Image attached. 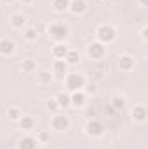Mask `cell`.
Masks as SVG:
<instances>
[{
  "label": "cell",
  "instance_id": "obj_2",
  "mask_svg": "<svg viewBox=\"0 0 148 149\" xmlns=\"http://www.w3.org/2000/svg\"><path fill=\"white\" fill-rule=\"evenodd\" d=\"M63 80H65V90H66L68 94L77 92V90H82V88L85 87V83H87L85 74L78 73V71H72V73H68Z\"/></svg>",
  "mask_w": 148,
  "mask_h": 149
},
{
  "label": "cell",
  "instance_id": "obj_6",
  "mask_svg": "<svg viewBox=\"0 0 148 149\" xmlns=\"http://www.w3.org/2000/svg\"><path fill=\"white\" fill-rule=\"evenodd\" d=\"M85 54H87V57L92 59V61H101V59L106 56V45H103V43H99L98 40H94V42L87 43Z\"/></svg>",
  "mask_w": 148,
  "mask_h": 149
},
{
  "label": "cell",
  "instance_id": "obj_29",
  "mask_svg": "<svg viewBox=\"0 0 148 149\" xmlns=\"http://www.w3.org/2000/svg\"><path fill=\"white\" fill-rule=\"evenodd\" d=\"M115 109H113V108H111L110 104H106V106H105V114H115Z\"/></svg>",
  "mask_w": 148,
  "mask_h": 149
},
{
  "label": "cell",
  "instance_id": "obj_10",
  "mask_svg": "<svg viewBox=\"0 0 148 149\" xmlns=\"http://www.w3.org/2000/svg\"><path fill=\"white\" fill-rule=\"evenodd\" d=\"M131 118H132L134 123L143 125V123L148 120V109L143 106V104H136V106L131 109Z\"/></svg>",
  "mask_w": 148,
  "mask_h": 149
},
{
  "label": "cell",
  "instance_id": "obj_5",
  "mask_svg": "<svg viewBox=\"0 0 148 149\" xmlns=\"http://www.w3.org/2000/svg\"><path fill=\"white\" fill-rule=\"evenodd\" d=\"M72 127V120L70 116H66L65 113H54L51 118V128L54 132H66Z\"/></svg>",
  "mask_w": 148,
  "mask_h": 149
},
{
  "label": "cell",
  "instance_id": "obj_31",
  "mask_svg": "<svg viewBox=\"0 0 148 149\" xmlns=\"http://www.w3.org/2000/svg\"><path fill=\"white\" fill-rule=\"evenodd\" d=\"M2 2H4L5 5H12V3H16L18 0H2Z\"/></svg>",
  "mask_w": 148,
  "mask_h": 149
},
{
  "label": "cell",
  "instance_id": "obj_8",
  "mask_svg": "<svg viewBox=\"0 0 148 149\" xmlns=\"http://www.w3.org/2000/svg\"><path fill=\"white\" fill-rule=\"evenodd\" d=\"M16 49H18V45H16V42L12 38H9V37L0 38V56L11 57V56L16 54Z\"/></svg>",
  "mask_w": 148,
  "mask_h": 149
},
{
  "label": "cell",
  "instance_id": "obj_23",
  "mask_svg": "<svg viewBox=\"0 0 148 149\" xmlns=\"http://www.w3.org/2000/svg\"><path fill=\"white\" fill-rule=\"evenodd\" d=\"M68 7H70V0H52V9L58 14L68 12Z\"/></svg>",
  "mask_w": 148,
  "mask_h": 149
},
{
  "label": "cell",
  "instance_id": "obj_20",
  "mask_svg": "<svg viewBox=\"0 0 148 149\" xmlns=\"http://www.w3.org/2000/svg\"><path fill=\"white\" fill-rule=\"evenodd\" d=\"M56 101H58V106H59V109H68V108H72V102H70V94L65 90V92H59L58 95H56Z\"/></svg>",
  "mask_w": 148,
  "mask_h": 149
},
{
  "label": "cell",
  "instance_id": "obj_11",
  "mask_svg": "<svg viewBox=\"0 0 148 149\" xmlns=\"http://www.w3.org/2000/svg\"><path fill=\"white\" fill-rule=\"evenodd\" d=\"M68 73H70V66L66 64L65 59H54V61H52V74H54V76L65 78Z\"/></svg>",
  "mask_w": 148,
  "mask_h": 149
},
{
  "label": "cell",
  "instance_id": "obj_18",
  "mask_svg": "<svg viewBox=\"0 0 148 149\" xmlns=\"http://www.w3.org/2000/svg\"><path fill=\"white\" fill-rule=\"evenodd\" d=\"M52 80H54L52 71H49V70H40V71H37V81L40 85H44V87L45 85H51Z\"/></svg>",
  "mask_w": 148,
  "mask_h": 149
},
{
  "label": "cell",
  "instance_id": "obj_14",
  "mask_svg": "<svg viewBox=\"0 0 148 149\" xmlns=\"http://www.w3.org/2000/svg\"><path fill=\"white\" fill-rule=\"evenodd\" d=\"M16 123H18L19 130H23V132H32V130L35 128V125H37L35 118H33V116H30V114H23Z\"/></svg>",
  "mask_w": 148,
  "mask_h": 149
},
{
  "label": "cell",
  "instance_id": "obj_12",
  "mask_svg": "<svg viewBox=\"0 0 148 149\" xmlns=\"http://www.w3.org/2000/svg\"><path fill=\"white\" fill-rule=\"evenodd\" d=\"M68 10H70L73 16H84V14L89 10V3H87V0H70Z\"/></svg>",
  "mask_w": 148,
  "mask_h": 149
},
{
  "label": "cell",
  "instance_id": "obj_1",
  "mask_svg": "<svg viewBox=\"0 0 148 149\" xmlns=\"http://www.w3.org/2000/svg\"><path fill=\"white\" fill-rule=\"evenodd\" d=\"M94 33H96V40L103 45H110L117 40V28L110 23H101Z\"/></svg>",
  "mask_w": 148,
  "mask_h": 149
},
{
  "label": "cell",
  "instance_id": "obj_30",
  "mask_svg": "<svg viewBox=\"0 0 148 149\" xmlns=\"http://www.w3.org/2000/svg\"><path fill=\"white\" fill-rule=\"evenodd\" d=\"M138 5H140V7H147L148 0H138Z\"/></svg>",
  "mask_w": 148,
  "mask_h": 149
},
{
  "label": "cell",
  "instance_id": "obj_25",
  "mask_svg": "<svg viewBox=\"0 0 148 149\" xmlns=\"http://www.w3.org/2000/svg\"><path fill=\"white\" fill-rule=\"evenodd\" d=\"M45 109L51 113V114H54V113H59V106H58V101H56V97H49L47 101H45Z\"/></svg>",
  "mask_w": 148,
  "mask_h": 149
},
{
  "label": "cell",
  "instance_id": "obj_13",
  "mask_svg": "<svg viewBox=\"0 0 148 149\" xmlns=\"http://www.w3.org/2000/svg\"><path fill=\"white\" fill-rule=\"evenodd\" d=\"M70 102H72V108L82 109V108H85V106H87V95L84 94V90L72 92V94H70Z\"/></svg>",
  "mask_w": 148,
  "mask_h": 149
},
{
  "label": "cell",
  "instance_id": "obj_17",
  "mask_svg": "<svg viewBox=\"0 0 148 149\" xmlns=\"http://www.w3.org/2000/svg\"><path fill=\"white\" fill-rule=\"evenodd\" d=\"M38 142L33 135H23L18 141V149H37Z\"/></svg>",
  "mask_w": 148,
  "mask_h": 149
},
{
  "label": "cell",
  "instance_id": "obj_15",
  "mask_svg": "<svg viewBox=\"0 0 148 149\" xmlns=\"http://www.w3.org/2000/svg\"><path fill=\"white\" fill-rule=\"evenodd\" d=\"M108 104H110L117 113H120V111H124V109L127 108V99H125V95H122V94H115V95L110 99Z\"/></svg>",
  "mask_w": 148,
  "mask_h": 149
},
{
  "label": "cell",
  "instance_id": "obj_4",
  "mask_svg": "<svg viewBox=\"0 0 148 149\" xmlns=\"http://www.w3.org/2000/svg\"><path fill=\"white\" fill-rule=\"evenodd\" d=\"M105 130H106V128H105L103 121H99V120H96V118L89 120V121L85 123V127H84L85 135L91 137V139H99V137H103V135H105Z\"/></svg>",
  "mask_w": 148,
  "mask_h": 149
},
{
  "label": "cell",
  "instance_id": "obj_28",
  "mask_svg": "<svg viewBox=\"0 0 148 149\" xmlns=\"http://www.w3.org/2000/svg\"><path fill=\"white\" fill-rule=\"evenodd\" d=\"M140 37H141V40H143V42H147V40H148V26H147V24L140 30Z\"/></svg>",
  "mask_w": 148,
  "mask_h": 149
},
{
  "label": "cell",
  "instance_id": "obj_27",
  "mask_svg": "<svg viewBox=\"0 0 148 149\" xmlns=\"http://www.w3.org/2000/svg\"><path fill=\"white\" fill-rule=\"evenodd\" d=\"M35 139H37L38 144H47V142L51 141V132H49V130H38Z\"/></svg>",
  "mask_w": 148,
  "mask_h": 149
},
{
  "label": "cell",
  "instance_id": "obj_21",
  "mask_svg": "<svg viewBox=\"0 0 148 149\" xmlns=\"http://www.w3.org/2000/svg\"><path fill=\"white\" fill-rule=\"evenodd\" d=\"M23 38H25V42H28V43L37 42L38 40V30L33 28V26H26V28L23 30Z\"/></svg>",
  "mask_w": 148,
  "mask_h": 149
},
{
  "label": "cell",
  "instance_id": "obj_32",
  "mask_svg": "<svg viewBox=\"0 0 148 149\" xmlns=\"http://www.w3.org/2000/svg\"><path fill=\"white\" fill-rule=\"evenodd\" d=\"M21 3H25V5H30V3H33V0H19Z\"/></svg>",
  "mask_w": 148,
  "mask_h": 149
},
{
  "label": "cell",
  "instance_id": "obj_19",
  "mask_svg": "<svg viewBox=\"0 0 148 149\" xmlns=\"http://www.w3.org/2000/svg\"><path fill=\"white\" fill-rule=\"evenodd\" d=\"M19 68H21V71L25 74H33L37 71V61L35 59H23Z\"/></svg>",
  "mask_w": 148,
  "mask_h": 149
},
{
  "label": "cell",
  "instance_id": "obj_16",
  "mask_svg": "<svg viewBox=\"0 0 148 149\" xmlns=\"http://www.w3.org/2000/svg\"><path fill=\"white\" fill-rule=\"evenodd\" d=\"M68 49H70V47L66 45V42H63V43H54V45L51 47V56H52V59H65Z\"/></svg>",
  "mask_w": 148,
  "mask_h": 149
},
{
  "label": "cell",
  "instance_id": "obj_9",
  "mask_svg": "<svg viewBox=\"0 0 148 149\" xmlns=\"http://www.w3.org/2000/svg\"><path fill=\"white\" fill-rule=\"evenodd\" d=\"M9 24L12 30H25L28 26V17L23 12H14L9 16Z\"/></svg>",
  "mask_w": 148,
  "mask_h": 149
},
{
  "label": "cell",
  "instance_id": "obj_26",
  "mask_svg": "<svg viewBox=\"0 0 148 149\" xmlns=\"http://www.w3.org/2000/svg\"><path fill=\"white\" fill-rule=\"evenodd\" d=\"M82 90H84V94H85L87 97H91V95L94 97V95L98 94V85H96V83H92V81H87V83H85V87H84Z\"/></svg>",
  "mask_w": 148,
  "mask_h": 149
},
{
  "label": "cell",
  "instance_id": "obj_22",
  "mask_svg": "<svg viewBox=\"0 0 148 149\" xmlns=\"http://www.w3.org/2000/svg\"><path fill=\"white\" fill-rule=\"evenodd\" d=\"M65 61H66L68 66L78 64V63H80V52L75 50V49H68V52H66V56H65Z\"/></svg>",
  "mask_w": 148,
  "mask_h": 149
},
{
  "label": "cell",
  "instance_id": "obj_3",
  "mask_svg": "<svg viewBox=\"0 0 148 149\" xmlns=\"http://www.w3.org/2000/svg\"><path fill=\"white\" fill-rule=\"evenodd\" d=\"M47 33L54 43H63L70 37V28L65 23H51L47 28Z\"/></svg>",
  "mask_w": 148,
  "mask_h": 149
},
{
  "label": "cell",
  "instance_id": "obj_24",
  "mask_svg": "<svg viewBox=\"0 0 148 149\" xmlns=\"http://www.w3.org/2000/svg\"><path fill=\"white\" fill-rule=\"evenodd\" d=\"M21 116H23V113H21V109H19L18 106H9V108H7V118H9L11 121H18Z\"/></svg>",
  "mask_w": 148,
  "mask_h": 149
},
{
  "label": "cell",
  "instance_id": "obj_7",
  "mask_svg": "<svg viewBox=\"0 0 148 149\" xmlns=\"http://www.w3.org/2000/svg\"><path fill=\"white\" fill-rule=\"evenodd\" d=\"M117 68H118L122 73H131V71H134V68H136V57L131 56V54H120L118 59H117Z\"/></svg>",
  "mask_w": 148,
  "mask_h": 149
}]
</instances>
